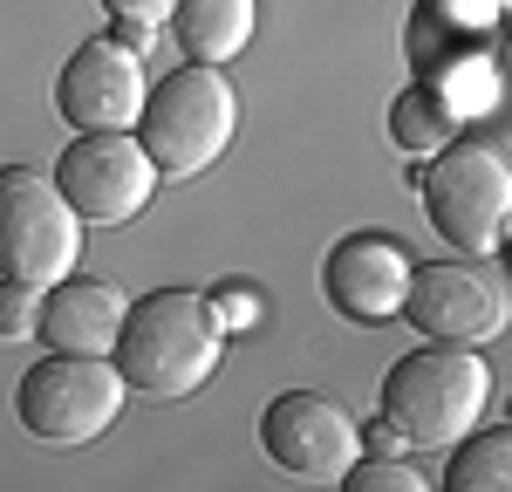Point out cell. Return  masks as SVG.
Listing matches in <instances>:
<instances>
[{
  "label": "cell",
  "instance_id": "6da1fadb",
  "mask_svg": "<svg viewBox=\"0 0 512 492\" xmlns=\"http://www.w3.org/2000/svg\"><path fill=\"white\" fill-rule=\"evenodd\" d=\"M219 349H226V328L212 322V301L192 287H158V294L123 308L110 363L137 397L171 404V397H192L219 369Z\"/></svg>",
  "mask_w": 512,
  "mask_h": 492
},
{
  "label": "cell",
  "instance_id": "7a4b0ae2",
  "mask_svg": "<svg viewBox=\"0 0 512 492\" xmlns=\"http://www.w3.org/2000/svg\"><path fill=\"white\" fill-rule=\"evenodd\" d=\"M492 404V369L472 342H431L383 376V438L410 451H451Z\"/></svg>",
  "mask_w": 512,
  "mask_h": 492
},
{
  "label": "cell",
  "instance_id": "3957f363",
  "mask_svg": "<svg viewBox=\"0 0 512 492\" xmlns=\"http://www.w3.org/2000/svg\"><path fill=\"white\" fill-rule=\"evenodd\" d=\"M144 158L158 164V178H198L205 164L226 158V144L239 137V89L212 62H178L164 82L144 89L137 130Z\"/></svg>",
  "mask_w": 512,
  "mask_h": 492
},
{
  "label": "cell",
  "instance_id": "277c9868",
  "mask_svg": "<svg viewBox=\"0 0 512 492\" xmlns=\"http://www.w3.org/2000/svg\"><path fill=\"white\" fill-rule=\"evenodd\" d=\"M417 199L431 233L451 253H499L512 219V171L492 144H465L451 137L444 151H431V164L417 171Z\"/></svg>",
  "mask_w": 512,
  "mask_h": 492
},
{
  "label": "cell",
  "instance_id": "5b68a950",
  "mask_svg": "<svg viewBox=\"0 0 512 492\" xmlns=\"http://www.w3.org/2000/svg\"><path fill=\"white\" fill-rule=\"evenodd\" d=\"M123 397H130V383L117 376L110 356H69V349H55L48 363H35L21 376L14 417L41 445H89V438H103L123 417Z\"/></svg>",
  "mask_w": 512,
  "mask_h": 492
},
{
  "label": "cell",
  "instance_id": "8992f818",
  "mask_svg": "<svg viewBox=\"0 0 512 492\" xmlns=\"http://www.w3.org/2000/svg\"><path fill=\"white\" fill-rule=\"evenodd\" d=\"M76 253L82 219L55 192V178H41L28 164H0V274L55 287L62 274H76Z\"/></svg>",
  "mask_w": 512,
  "mask_h": 492
},
{
  "label": "cell",
  "instance_id": "52a82bcc",
  "mask_svg": "<svg viewBox=\"0 0 512 492\" xmlns=\"http://www.w3.org/2000/svg\"><path fill=\"white\" fill-rule=\"evenodd\" d=\"M55 192L76 205L82 226H123L158 199V164L130 130H76L55 164Z\"/></svg>",
  "mask_w": 512,
  "mask_h": 492
},
{
  "label": "cell",
  "instance_id": "ba28073f",
  "mask_svg": "<svg viewBox=\"0 0 512 492\" xmlns=\"http://www.w3.org/2000/svg\"><path fill=\"white\" fill-rule=\"evenodd\" d=\"M260 451L274 458L287 479L301 486H342V472L362 451L355 417L321 390H280L274 404L260 410Z\"/></svg>",
  "mask_w": 512,
  "mask_h": 492
},
{
  "label": "cell",
  "instance_id": "9c48e42d",
  "mask_svg": "<svg viewBox=\"0 0 512 492\" xmlns=\"http://www.w3.org/2000/svg\"><path fill=\"white\" fill-rule=\"evenodd\" d=\"M403 315L424 328L431 342H492L506 328V287L492 281L478 260H410Z\"/></svg>",
  "mask_w": 512,
  "mask_h": 492
},
{
  "label": "cell",
  "instance_id": "30bf717a",
  "mask_svg": "<svg viewBox=\"0 0 512 492\" xmlns=\"http://www.w3.org/2000/svg\"><path fill=\"white\" fill-rule=\"evenodd\" d=\"M144 55L123 48V41H82L76 55L62 62V82H55V110L69 130H137V110H144Z\"/></svg>",
  "mask_w": 512,
  "mask_h": 492
},
{
  "label": "cell",
  "instance_id": "8fae6325",
  "mask_svg": "<svg viewBox=\"0 0 512 492\" xmlns=\"http://www.w3.org/2000/svg\"><path fill=\"white\" fill-rule=\"evenodd\" d=\"M403 287H410V253L396 240H383V233H349L321 260V294L349 322H396Z\"/></svg>",
  "mask_w": 512,
  "mask_h": 492
},
{
  "label": "cell",
  "instance_id": "7c38bea8",
  "mask_svg": "<svg viewBox=\"0 0 512 492\" xmlns=\"http://www.w3.org/2000/svg\"><path fill=\"white\" fill-rule=\"evenodd\" d=\"M123 301L110 281H82V274H62V281L41 294V328L48 349H69V356H110L123 328Z\"/></svg>",
  "mask_w": 512,
  "mask_h": 492
},
{
  "label": "cell",
  "instance_id": "4fadbf2b",
  "mask_svg": "<svg viewBox=\"0 0 512 492\" xmlns=\"http://www.w3.org/2000/svg\"><path fill=\"white\" fill-rule=\"evenodd\" d=\"M171 35L185 48V62H233L239 48L253 41V21H260V0H171Z\"/></svg>",
  "mask_w": 512,
  "mask_h": 492
},
{
  "label": "cell",
  "instance_id": "5bb4252c",
  "mask_svg": "<svg viewBox=\"0 0 512 492\" xmlns=\"http://www.w3.org/2000/svg\"><path fill=\"white\" fill-rule=\"evenodd\" d=\"M506 486H512V431L506 424L465 431L451 472H444V492H506Z\"/></svg>",
  "mask_w": 512,
  "mask_h": 492
},
{
  "label": "cell",
  "instance_id": "9a60e30c",
  "mask_svg": "<svg viewBox=\"0 0 512 492\" xmlns=\"http://www.w3.org/2000/svg\"><path fill=\"white\" fill-rule=\"evenodd\" d=\"M390 137H396L403 158H431V151H444V144L458 137V117L417 82V89H403V96L390 103Z\"/></svg>",
  "mask_w": 512,
  "mask_h": 492
},
{
  "label": "cell",
  "instance_id": "2e32d148",
  "mask_svg": "<svg viewBox=\"0 0 512 492\" xmlns=\"http://www.w3.org/2000/svg\"><path fill=\"white\" fill-rule=\"evenodd\" d=\"M41 294H48V287L7 281V274H0V342H28L41 328Z\"/></svg>",
  "mask_w": 512,
  "mask_h": 492
},
{
  "label": "cell",
  "instance_id": "e0dca14e",
  "mask_svg": "<svg viewBox=\"0 0 512 492\" xmlns=\"http://www.w3.org/2000/svg\"><path fill=\"white\" fill-rule=\"evenodd\" d=\"M349 492H424V472H410L403 458H355L342 472Z\"/></svg>",
  "mask_w": 512,
  "mask_h": 492
},
{
  "label": "cell",
  "instance_id": "ac0fdd59",
  "mask_svg": "<svg viewBox=\"0 0 512 492\" xmlns=\"http://www.w3.org/2000/svg\"><path fill=\"white\" fill-rule=\"evenodd\" d=\"M205 301H212V322L226 328V335L260 322V294H253V287H219V294H205Z\"/></svg>",
  "mask_w": 512,
  "mask_h": 492
},
{
  "label": "cell",
  "instance_id": "d6986e66",
  "mask_svg": "<svg viewBox=\"0 0 512 492\" xmlns=\"http://www.w3.org/2000/svg\"><path fill=\"white\" fill-rule=\"evenodd\" d=\"M103 7H110V21H137V28H158L171 14V0H103Z\"/></svg>",
  "mask_w": 512,
  "mask_h": 492
},
{
  "label": "cell",
  "instance_id": "ffe728a7",
  "mask_svg": "<svg viewBox=\"0 0 512 492\" xmlns=\"http://www.w3.org/2000/svg\"><path fill=\"white\" fill-rule=\"evenodd\" d=\"M110 41H123V48H137V55H144V48L158 41V28H137V21H117V28H110Z\"/></svg>",
  "mask_w": 512,
  "mask_h": 492
}]
</instances>
